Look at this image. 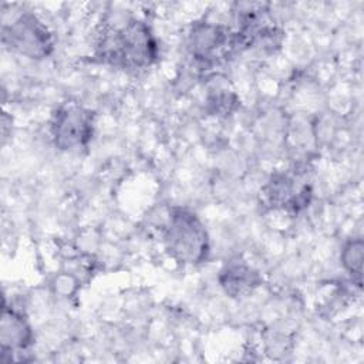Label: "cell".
Segmentation results:
<instances>
[{
    "mask_svg": "<svg viewBox=\"0 0 364 364\" xmlns=\"http://www.w3.org/2000/svg\"><path fill=\"white\" fill-rule=\"evenodd\" d=\"M1 43L10 51L30 60H44L54 51V36L46 23L30 10L20 11L1 27Z\"/></svg>",
    "mask_w": 364,
    "mask_h": 364,
    "instance_id": "obj_3",
    "label": "cell"
},
{
    "mask_svg": "<svg viewBox=\"0 0 364 364\" xmlns=\"http://www.w3.org/2000/svg\"><path fill=\"white\" fill-rule=\"evenodd\" d=\"M34 343V333L27 316L3 303L0 320L1 361L18 360V354L26 353Z\"/></svg>",
    "mask_w": 364,
    "mask_h": 364,
    "instance_id": "obj_7",
    "label": "cell"
},
{
    "mask_svg": "<svg viewBox=\"0 0 364 364\" xmlns=\"http://www.w3.org/2000/svg\"><path fill=\"white\" fill-rule=\"evenodd\" d=\"M188 50L202 68H213L239 51L232 27L208 18L195 20L188 31Z\"/></svg>",
    "mask_w": 364,
    "mask_h": 364,
    "instance_id": "obj_4",
    "label": "cell"
},
{
    "mask_svg": "<svg viewBox=\"0 0 364 364\" xmlns=\"http://www.w3.org/2000/svg\"><path fill=\"white\" fill-rule=\"evenodd\" d=\"M218 282L229 297L245 299L262 284V274L245 259L236 256L222 266Z\"/></svg>",
    "mask_w": 364,
    "mask_h": 364,
    "instance_id": "obj_8",
    "label": "cell"
},
{
    "mask_svg": "<svg viewBox=\"0 0 364 364\" xmlns=\"http://www.w3.org/2000/svg\"><path fill=\"white\" fill-rule=\"evenodd\" d=\"M162 243L168 256L182 266H199L210 255V239L205 223L185 206L169 209L162 229Z\"/></svg>",
    "mask_w": 364,
    "mask_h": 364,
    "instance_id": "obj_2",
    "label": "cell"
},
{
    "mask_svg": "<svg viewBox=\"0 0 364 364\" xmlns=\"http://www.w3.org/2000/svg\"><path fill=\"white\" fill-rule=\"evenodd\" d=\"M363 260H364V242L361 237L348 239L340 253L343 269L348 273L353 283L360 289L363 282Z\"/></svg>",
    "mask_w": 364,
    "mask_h": 364,
    "instance_id": "obj_10",
    "label": "cell"
},
{
    "mask_svg": "<svg viewBox=\"0 0 364 364\" xmlns=\"http://www.w3.org/2000/svg\"><path fill=\"white\" fill-rule=\"evenodd\" d=\"M92 55L100 63L124 70L151 67L159 55V44L151 26L138 17L104 20L92 41Z\"/></svg>",
    "mask_w": 364,
    "mask_h": 364,
    "instance_id": "obj_1",
    "label": "cell"
},
{
    "mask_svg": "<svg viewBox=\"0 0 364 364\" xmlns=\"http://www.w3.org/2000/svg\"><path fill=\"white\" fill-rule=\"evenodd\" d=\"M240 107V100L233 90L223 85H215L209 88L205 100L206 112L219 118L232 115Z\"/></svg>",
    "mask_w": 364,
    "mask_h": 364,
    "instance_id": "obj_9",
    "label": "cell"
},
{
    "mask_svg": "<svg viewBox=\"0 0 364 364\" xmlns=\"http://www.w3.org/2000/svg\"><path fill=\"white\" fill-rule=\"evenodd\" d=\"M95 112L80 104L67 101L58 105L50 118L48 131L54 146L64 152L85 149L95 131Z\"/></svg>",
    "mask_w": 364,
    "mask_h": 364,
    "instance_id": "obj_5",
    "label": "cell"
},
{
    "mask_svg": "<svg viewBox=\"0 0 364 364\" xmlns=\"http://www.w3.org/2000/svg\"><path fill=\"white\" fill-rule=\"evenodd\" d=\"M313 199V188L303 173L284 171L273 173L262 188V202L290 215L304 210Z\"/></svg>",
    "mask_w": 364,
    "mask_h": 364,
    "instance_id": "obj_6",
    "label": "cell"
}]
</instances>
